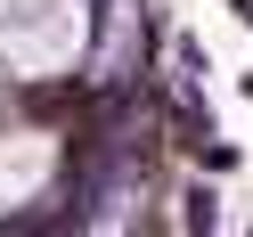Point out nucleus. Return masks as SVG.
<instances>
[{"mask_svg": "<svg viewBox=\"0 0 253 237\" xmlns=\"http://www.w3.org/2000/svg\"><path fill=\"white\" fill-rule=\"evenodd\" d=\"M188 229H196V237H212V221H220V196H212V188H188Z\"/></svg>", "mask_w": 253, "mask_h": 237, "instance_id": "f257e3e1", "label": "nucleus"}]
</instances>
